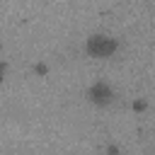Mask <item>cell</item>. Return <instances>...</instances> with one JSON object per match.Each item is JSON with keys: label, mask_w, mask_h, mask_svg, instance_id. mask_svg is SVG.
Returning a JSON list of instances; mask_svg holds the SVG:
<instances>
[{"label": "cell", "mask_w": 155, "mask_h": 155, "mask_svg": "<svg viewBox=\"0 0 155 155\" xmlns=\"http://www.w3.org/2000/svg\"><path fill=\"white\" fill-rule=\"evenodd\" d=\"M85 51H87V56L104 61V58H111V56L119 51V41H116V36H111V34L94 31V34H90V36L85 39Z\"/></svg>", "instance_id": "6da1fadb"}, {"label": "cell", "mask_w": 155, "mask_h": 155, "mask_svg": "<svg viewBox=\"0 0 155 155\" xmlns=\"http://www.w3.org/2000/svg\"><path fill=\"white\" fill-rule=\"evenodd\" d=\"M85 97H87V102L94 104V107H109V104L114 102L116 92H114V87H111L107 80H94V82H90Z\"/></svg>", "instance_id": "7a4b0ae2"}, {"label": "cell", "mask_w": 155, "mask_h": 155, "mask_svg": "<svg viewBox=\"0 0 155 155\" xmlns=\"http://www.w3.org/2000/svg\"><path fill=\"white\" fill-rule=\"evenodd\" d=\"M133 109H136V111H143V109H145V102H143V99L133 102Z\"/></svg>", "instance_id": "3957f363"}]
</instances>
